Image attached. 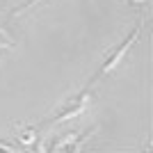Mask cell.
Instances as JSON below:
<instances>
[{"instance_id": "1", "label": "cell", "mask_w": 153, "mask_h": 153, "mask_svg": "<svg viewBox=\"0 0 153 153\" xmlns=\"http://www.w3.org/2000/svg\"><path fill=\"white\" fill-rule=\"evenodd\" d=\"M89 103H91V91H89V87H87V89L80 91V94H78L71 103H66V105H64V110H59L55 117H51V119L41 121V126H55V123L69 121V119H73V117L82 114L85 110L89 108Z\"/></svg>"}, {"instance_id": "3", "label": "cell", "mask_w": 153, "mask_h": 153, "mask_svg": "<svg viewBox=\"0 0 153 153\" xmlns=\"http://www.w3.org/2000/svg\"><path fill=\"white\" fill-rule=\"evenodd\" d=\"M34 140H37V133H34V128H30V130H21V133H19V142H21V144H25V146L34 144Z\"/></svg>"}, {"instance_id": "4", "label": "cell", "mask_w": 153, "mask_h": 153, "mask_svg": "<svg viewBox=\"0 0 153 153\" xmlns=\"http://www.w3.org/2000/svg\"><path fill=\"white\" fill-rule=\"evenodd\" d=\"M130 2H144V0H130Z\"/></svg>"}, {"instance_id": "2", "label": "cell", "mask_w": 153, "mask_h": 153, "mask_svg": "<svg viewBox=\"0 0 153 153\" xmlns=\"http://www.w3.org/2000/svg\"><path fill=\"white\" fill-rule=\"evenodd\" d=\"M140 30H142V25H137V27H135L133 32H130V34H128V39H123V41H121L119 46H117V48H112V51H110V55L105 57V62L101 64V69H98V73H96V76L91 78V82H96L98 78H103L105 73H110V71L114 69L117 64L121 62V57L126 55L128 51H130V46H133L135 41H137V37H140Z\"/></svg>"}]
</instances>
